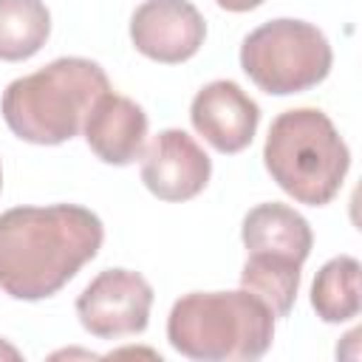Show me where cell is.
<instances>
[{
	"label": "cell",
	"instance_id": "6da1fadb",
	"mask_svg": "<svg viewBox=\"0 0 362 362\" xmlns=\"http://www.w3.org/2000/svg\"><path fill=\"white\" fill-rule=\"evenodd\" d=\"M105 226L79 204L14 206L0 215V288L25 303L48 300L96 257Z\"/></svg>",
	"mask_w": 362,
	"mask_h": 362
},
{
	"label": "cell",
	"instance_id": "7a4b0ae2",
	"mask_svg": "<svg viewBox=\"0 0 362 362\" xmlns=\"http://www.w3.org/2000/svg\"><path fill=\"white\" fill-rule=\"evenodd\" d=\"M110 90L99 62L85 57H59L45 68L14 79L0 99L8 130L28 141L54 147L71 141L90 113L93 102Z\"/></svg>",
	"mask_w": 362,
	"mask_h": 362
},
{
	"label": "cell",
	"instance_id": "3957f363",
	"mask_svg": "<svg viewBox=\"0 0 362 362\" xmlns=\"http://www.w3.org/2000/svg\"><path fill=\"white\" fill-rule=\"evenodd\" d=\"M167 339L198 362L260 359L274 339V314L246 288L189 291L170 308Z\"/></svg>",
	"mask_w": 362,
	"mask_h": 362
},
{
	"label": "cell",
	"instance_id": "277c9868",
	"mask_svg": "<svg viewBox=\"0 0 362 362\" xmlns=\"http://www.w3.org/2000/svg\"><path fill=\"white\" fill-rule=\"evenodd\" d=\"M263 164L272 181L297 204L325 206L348 175L351 150L322 110L294 107L272 122Z\"/></svg>",
	"mask_w": 362,
	"mask_h": 362
},
{
	"label": "cell",
	"instance_id": "5b68a950",
	"mask_svg": "<svg viewBox=\"0 0 362 362\" xmlns=\"http://www.w3.org/2000/svg\"><path fill=\"white\" fill-rule=\"evenodd\" d=\"M334 65L328 37L294 17L257 25L240 42L243 74L269 96H291L317 88Z\"/></svg>",
	"mask_w": 362,
	"mask_h": 362
},
{
	"label": "cell",
	"instance_id": "8992f818",
	"mask_svg": "<svg viewBox=\"0 0 362 362\" xmlns=\"http://www.w3.org/2000/svg\"><path fill=\"white\" fill-rule=\"evenodd\" d=\"M153 286L130 269L99 272L76 297L82 328L99 339H122L141 334L150 322Z\"/></svg>",
	"mask_w": 362,
	"mask_h": 362
},
{
	"label": "cell",
	"instance_id": "52a82bcc",
	"mask_svg": "<svg viewBox=\"0 0 362 362\" xmlns=\"http://www.w3.org/2000/svg\"><path fill=\"white\" fill-rule=\"evenodd\" d=\"M206 40V23L189 0H144L130 17L133 48L161 65L192 59Z\"/></svg>",
	"mask_w": 362,
	"mask_h": 362
},
{
	"label": "cell",
	"instance_id": "ba28073f",
	"mask_svg": "<svg viewBox=\"0 0 362 362\" xmlns=\"http://www.w3.org/2000/svg\"><path fill=\"white\" fill-rule=\"evenodd\" d=\"M212 175L209 156L198 147V141L178 130L167 127L141 153V181L158 198L170 204H181L204 192Z\"/></svg>",
	"mask_w": 362,
	"mask_h": 362
},
{
	"label": "cell",
	"instance_id": "9c48e42d",
	"mask_svg": "<svg viewBox=\"0 0 362 362\" xmlns=\"http://www.w3.org/2000/svg\"><path fill=\"white\" fill-rule=\"evenodd\" d=\"M189 122L206 144L223 156H235L252 144L260 124V107L238 82L215 79L195 93Z\"/></svg>",
	"mask_w": 362,
	"mask_h": 362
},
{
	"label": "cell",
	"instance_id": "30bf717a",
	"mask_svg": "<svg viewBox=\"0 0 362 362\" xmlns=\"http://www.w3.org/2000/svg\"><path fill=\"white\" fill-rule=\"evenodd\" d=\"M90 153L113 167H127L144 153L147 141V113L141 105L122 93H102L82 124Z\"/></svg>",
	"mask_w": 362,
	"mask_h": 362
},
{
	"label": "cell",
	"instance_id": "8fae6325",
	"mask_svg": "<svg viewBox=\"0 0 362 362\" xmlns=\"http://www.w3.org/2000/svg\"><path fill=\"white\" fill-rule=\"evenodd\" d=\"M240 240L249 255H280L303 266L311 255L314 232L297 209L269 201L246 212Z\"/></svg>",
	"mask_w": 362,
	"mask_h": 362
},
{
	"label": "cell",
	"instance_id": "7c38bea8",
	"mask_svg": "<svg viewBox=\"0 0 362 362\" xmlns=\"http://www.w3.org/2000/svg\"><path fill=\"white\" fill-rule=\"evenodd\" d=\"M311 308L322 322H348L362 308V269L351 255L331 257L314 277Z\"/></svg>",
	"mask_w": 362,
	"mask_h": 362
},
{
	"label": "cell",
	"instance_id": "4fadbf2b",
	"mask_svg": "<svg viewBox=\"0 0 362 362\" xmlns=\"http://www.w3.org/2000/svg\"><path fill=\"white\" fill-rule=\"evenodd\" d=\"M240 288L255 294L274 320L288 317L300 288V263L280 255H249L240 272Z\"/></svg>",
	"mask_w": 362,
	"mask_h": 362
},
{
	"label": "cell",
	"instance_id": "5bb4252c",
	"mask_svg": "<svg viewBox=\"0 0 362 362\" xmlns=\"http://www.w3.org/2000/svg\"><path fill=\"white\" fill-rule=\"evenodd\" d=\"M51 34V11L42 0H0V59L34 57Z\"/></svg>",
	"mask_w": 362,
	"mask_h": 362
},
{
	"label": "cell",
	"instance_id": "9a60e30c",
	"mask_svg": "<svg viewBox=\"0 0 362 362\" xmlns=\"http://www.w3.org/2000/svg\"><path fill=\"white\" fill-rule=\"evenodd\" d=\"M223 11H232V14H243V11H252L257 6H263L266 0H215Z\"/></svg>",
	"mask_w": 362,
	"mask_h": 362
},
{
	"label": "cell",
	"instance_id": "2e32d148",
	"mask_svg": "<svg viewBox=\"0 0 362 362\" xmlns=\"http://www.w3.org/2000/svg\"><path fill=\"white\" fill-rule=\"evenodd\" d=\"M0 354H6V356H17V351H14V348H0Z\"/></svg>",
	"mask_w": 362,
	"mask_h": 362
},
{
	"label": "cell",
	"instance_id": "e0dca14e",
	"mask_svg": "<svg viewBox=\"0 0 362 362\" xmlns=\"http://www.w3.org/2000/svg\"><path fill=\"white\" fill-rule=\"evenodd\" d=\"M0 189H3V170H0Z\"/></svg>",
	"mask_w": 362,
	"mask_h": 362
}]
</instances>
